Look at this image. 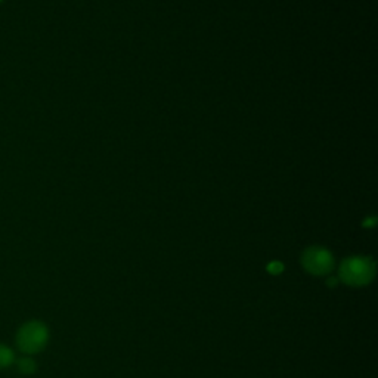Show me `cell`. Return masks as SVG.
<instances>
[{
    "mask_svg": "<svg viewBox=\"0 0 378 378\" xmlns=\"http://www.w3.org/2000/svg\"><path fill=\"white\" fill-rule=\"evenodd\" d=\"M340 279L350 287H364L375 275V264L370 257L353 256L346 259L340 266Z\"/></svg>",
    "mask_w": 378,
    "mask_h": 378,
    "instance_id": "obj_1",
    "label": "cell"
},
{
    "mask_svg": "<svg viewBox=\"0 0 378 378\" xmlns=\"http://www.w3.org/2000/svg\"><path fill=\"white\" fill-rule=\"evenodd\" d=\"M49 340V329L40 321L25 322L17 334V346L25 355H35L44 349Z\"/></svg>",
    "mask_w": 378,
    "mask_h": 378,
    "instance_id": "obj_2",
    "label": "cell"
},
{
    "mask_svg": "<svg viewBox=\"0 0 378 378\" xmlns=\"http://www.w3.org/2000/svg\"><path fill=\"white\" fill-rule=\"evenodd\" d=\"M302 264L306 272L317 276H322L328 275L333 271L334 257L324 247H309L307 250L303 251Z\"/></svg>",
    "mask_w": 378,
    "mask_h": 378,
    "instance_id": "obj_3",
    "label": "cell"
},
{
    "mask_svg": "<svg viewBox=\"0 0 378 378\" xmlns=\"http://www.w3.org/2000/svg\"><path fill=\"white\" fill-rule=\"evenodd\" d=\"M15 362L13 352L8 348V346L0 343V370L9 368Z\"/></svg>",
    "mask_w": 378,
    "mask_h": 378,
    "instance_id": "obj_4",
    "label": "cell"
},
{
    "mask_svg": "<svg viewBox=\"0 0 378 378\" xmlns=\"http://www.w3.org/2000/svg\"><path fill=\"white\" fill-rule=\"evenodd\" d=\"M18 370L21 372H24V374H33L36 371V362L31 358H28V356L21 358L18 360Z\"/></svg>",
    "mask_w": 378,
    "mask_h": 378,
    "instance_id": "obj_5",
    "label": "cell"
},
{
    "mask_svg": "<svg viewBox=\"0 0 378 378\" xmlns=\"http://www.w3.org/2000/svg\"><path fill=\"white\" fill-rule=\"evenodd\" d=\"M282 269H284V266H282L279 262H274V263L269 266L271 274H279V272H282Z\"/></svg>",
    "mask_w": 378,
    "mask_h": 378,
    "instance_id": "obj_6",
    "label": "cell"
}]
</instances>
